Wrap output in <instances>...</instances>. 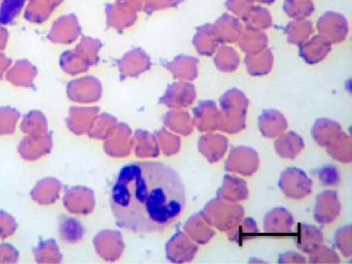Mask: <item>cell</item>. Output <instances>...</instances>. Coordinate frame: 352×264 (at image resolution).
<instances>
[{
	"label": "cell",
	"mask_w": 352,
	"mask_h": 264,
	"mask_svg": "<svg viewBox=\"0 0 352 264\" xmlns=\"http://www.w3.org/2000/svg\"><path fill=\"white\" fill-rule=\"evenodd\" d=\"M251 3L250 0H228L226 4L228 8L236 14H243L250 11Z\"/></svg>",
	"instance_id": "obj_20"
},
{
	"label": "cell",
	"mask_w": 352,
	"mask_h": 264,
	"mask_svg": "<svg viewBox=\"0 0 352 264\" xmlns=\"http://www.w3.org/2000/svg\"><path fill=\"white\" fill-rule=\"evenodd\" d=\"M311 133L318 144L327 147L336 142L344 133L341 126L336 121L327 118H320L314 125Z\"/></svg>",
	"instance_id": "obj_9"
},
{
	"label": "cell",
	"mask_w": 352,
	"mask_h": 264,
	"mask_svg": "<svg viewBox=\"0 0 352 264\" xmlns=\"http://www.w3.org/2000/svg\"><path fill=\"white\" fill-rule=\"evenodd\" d=\"M294 223L293 215L287 208L276 207L266 213L263 230L271 234H285L292 232Z\"/></svg>",
	"instance_id": "obj_6"
},
{
	"label": "cell",
	"mask_w": 352,
	"mask_h": 264,
	"mask_svg": "<svg viewBox=\"0 0 352 264\" xmlns=\"http://www.w3.org/2000/svg\"><path fill=\"white\" fill-rule=\"evenodd\" d=\"M324 236L318 227L307 223H299L294 236V243L298 249L304 253L310 254L322 244Z\"/></svg>",
	"instance_id": "obj_7"
},
{
	"label": "cell",
	"mask_w": 352,
	"mask_h": 264,
	"mask_svg": "<svg viewBox=\"0 0 352 264\" xmlns=\"http://www.w3.org/2000/svg\"><path fill=\"white\" fill-rule=\"evenodd\" d=\"M228 146V138L220 134L204 135L199 142V151L211 163L219 161L224 156Z\"/></svg>",
	"instance_id": "obj_10"
},
{
	"label": "cell",
	"mask_w": 352,
	"mask_h": 264,
	"mask_svg": "<svg viewBox=\"0 0 352 264\" xmlns=\"http://www.w3.org/2000/svg\"><path fill=\"white\" fill-rule=\"evenodd\" d=\"M259 164V155L255 149L247 146H237L230 151L224 169L243 176H251L258 170Z\"/></svg>",
	"instance_id": "obj_4"
},
{
	"label": "cell",
	"mask_w": 352,
	"mask_h": 264,
	"mask_svg": "<svg viewBox=\"0 0 352 264\" xmlns=\"http://www.w3.org/2000/svg\"><path fill=\"white\" fill-rule=\"evenodd\" d=\"M287 123L282 113L276 110H266L258 118V127L263 136L274 138L287 129Z\"/></svg>",
	"instance_id": "obj_11"
},
{
	"label": "cell",
	"mask_w": 352,
	"mask_h": 264,
	"mask_svg": "<svg viewBox=\"0 0 352 264\" xmlns=\"http://www.w3.org/2000/svg\"><path fill=\"white\" fill-rule=\"evenodd\" d=\"M258 234L256 221L248 217L243 218L233 229L228 232V238L241 245L244 241L257 236Z\"/></svg>",
	"instance_id": "obj_13"
},
{
	"label": "cell",
	"mask_w": 352,
	"mask_h": 264,
	"mask_svg": "<svg viewBox=\"0 0 352 264\" xmlns=\"http://www.w3.org/2000/svg\"><path fill=\"white\" fill-rule=\"evenodd\" d=\"M251 2L255 1V2H259V3H271L275 1V0H250Z\"/></svg>",
	"instance_id": "obj_22"
},
{
	"label": "cell",
	"mask_w": 352,
	"mask_h": 264,
	"mask_svg": "<svg viewBox=\"0 0 352 264\" xmlns=\"http://www.w3.org/2000/svg\"><path fill=\"white\" fill-rule=\"evenodd\" d=\"M278 186L288 198L301 199L311 193L313 181L303 170L289 167L281 173Z\"/></svg>",
	"instance_id": "obj_3"
},
{
	"label": "cell",
	"mask_w": 352,
	"mask_h": 264,
	"mask_svg": "<svg viewBox=\"0 0 352 264\" xmlns=\"http://www.w3.org/2000/svg\"><path fill=\"white\" fill-rule=\"evenodd\" d=\"M279 263H306L305 257L296 252L289 251L279 255Z\"/></svg>",
	"instance_id": "obj_21"
},
{
	"label": "cell",
	"mask_w": 352,
	"mask_h": 264,
	"mask_svg": "<svg viewBox=\"0 0 352 264\" xmlns=\"http://www.w3.org/2000/svg\"><path fill=\"white\" fill-rule=\"evenodd\" d=\"M322 185L327 186H338L340 183V174L337 168L333 165H325L314 171Z\"/></svg>",
	"instance_id": "obj_18"
},
{
	"label": "cell",
	"mask_w": 352,
	"mask_h": 264,
	"mask_svg": "<svg viewBox=\"0 0 352 264\" xmlns=\"http://www.w3.org/2000/svg\"><path fill=\"white\" fill-rule=\"evenodd\" d=\"M336 248L345 257L352 255V229L351 225L340 228L335 233L334 238Z\"/></svg>",
	"instance_id": "obj_15"
},
{
	"label": "cell",
	"mask_w": 352,
	"mask_h": 264,
	"mask_svg": "<svg viewBox=\"0 0 352 264\" xmlns=\"http://www.w3.org/2000/svg\"><path fill=\"white\" fill-rule=\"evenodd\" d=\"M244 214V208L241 204L218 197L210 201L204 208L207 223L221 232L233 229L243 218Z\"/></svg>",
	"instance_id": "obj_2"
},
{
	"label": "cell",
	"mask_w": 352,
	"mask_h": 264,
	"mask_svg": "<svg viewBox=\"0 0 352 264\" xmlns=\"http://www.w3.org/2000/svg\"><path fill=\"white\" fill-rule=\"evenodd\" d=\"M249 195L246 182L239 177L225 175L221 186L217 192L218 198L232 202L248 199Z\"/></svg>",
	"instance_id": "obj_8"
},
{
	"label": "cell",
	"mask_w": 352,
	"mask_h": 264,
	"mask_svg": "<svg viewBox=\"0 0 352 264\" xmlns=\"http://www.w3.org/2000/svg\"><path fill=\"white\" fill-rule=\"evenodd\" d=\"M305 147L302 138L293 131L280 136L274 142V149L283 158L294 160Z\"/></svg>",
	"instance_id": "obj_12"
},
{
	"label": "cell",
	"mask_w": 352,
	"mask_h": 264,
	"mask_svg": "<svg viewBox=\"0 0 352 264\" xmlns=\"http://www.w3.org/2000/svg\"><path fill=\"white\" fill-rule=\"evenodd\" d=\"M285 11L292 16L310 14L314 11V3L311 0H285Z\"/></svg>",
	"instance_id": "obj_16"
},
{
	"label": "cell",
	"mask_w": 352,
	"mask_h": 264,
	"mask_svg": "<svg viewBox=\"0 0 352 264\" xmlns=\"http://www.w3.org/2000/svg\"><path fill=\"white\" fill-rule=\"evenodd\" d=\"M309 261L312 263H336L340 259L336 252L324 245H320L310 253Z\"/></svg>",
	"instance_id": "obj_17"
},
{
	"label": "cell",
	"mask_w": 352,
	"mask_h": 264,
	"mask_svg": "<svg viewBox=\"0 0 352 264\" xmlns=\"http://www.w3.org/2000/svg\"><path fill=\"white\" fill-rule=\"evenodd\" d=\"M110 204L120 227L134 232L162 231L184 208V184L177 172L164 163H131L120 170Z\"/></svg>",
	"instance_id": "obj_1"
},
{
	"label": "cell",
	"mask_w": 352,
	"mask_h": 264,
	"mask_svg": "<svg viewBox=\"0 0 352 264\" xmlns=\"http://www.w3.org/2000/svg\"><path fill=\"white\" fill-rule=\"evenodd\" d=\"M341 204L336 191L325 190L318 194L314 207V219L320 224L334 221L340 215Z\"/></svg>",
	"instance_id": "obj_5"
},
{
	"label": "cell",
	"mask_w": 352,
	"mask_h": 264,
	"mask_svg": "<svg viewBox=\"0 0 352 264\" xmlns=\"http://www.w3.org/2000/svg\"><path fill=\"white\" fill-rule=\"evenodd\" d=\"M192 223L194 226V237L200 243H208L216 234L215 231L206 225L204 219L198 215L195 217Z\"/></svg>",
	"instance_id": "obj_19"
},
{
	"label": "cell",
	"mask_w": 352,
	"mask_h": 264,
	"mask_svg": "<svg viewBox=\"0 0 352 264\" xmlns=\"http://www.w3.org/2000/svg\"><path fill=\"white\" fill-rule=\"evenodd\" d=\"M327 152L334 160L350 163L352 161V142L345 133L335 142L328 146Z\"/></svg>",
	"instance_id": "obj_14"
}]
</instances>
